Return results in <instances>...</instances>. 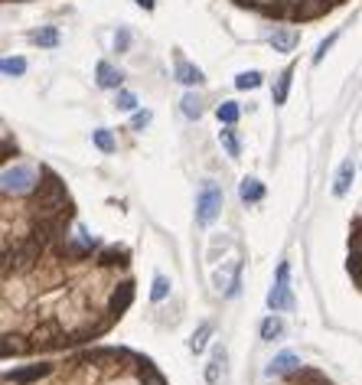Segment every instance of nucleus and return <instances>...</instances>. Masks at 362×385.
<instances>
[{
	"instance_id": "f257e3e1",
	"label": "nucleus",
	"mask_w": 362,
	"mask_h": 385,
	"mask_svg": "<svg viewBox=\"0 0 362 385\" xmlns=\"http://www.w3.org/2000/svg\"><path fill=\"white\" fill-rule=\"evenodd\" d=\"M43 174V170H39ZM72 199L46 170L30 196H3V356L101 336L134 300L127 249L69 236Z\"/></svg>"
},
{
	"instance_id": "f03ea898",
	"label": "nucleus",
	"mask_w": 362,
	"mask_h": 385,
	"mask_svg": "<svg viewBox=\"0 0 362 385\" xmlns=\"http://www.w3.org/2000/svg\"><path fill=\"white\" fill-rule=\"evenodd\" d=\"M3 385H167L163 375L127 349H92L65 362H36L3 373Z\"/></svg>"
},
{
	"instance_id": "7ed1b4c3",
	"label": "nucleus",
	"mask_w": 362,
	"mask_h": 385,
	"mask_svg": "<svg viewBox=\"0 0 362 385\" xmlns=\"http://www.w3.org/2000/svg\"><path fill=\"white\" fill-rule=\"evenodd\" d=\"M245 7H255L258 13L268 17H281V20H313L320 13L333 10L343 0H235Z\"/></svg>"
},
{
	"instance_id": "20e7f679",
	"label": "nucleus",
	"mask_w": 362,
	"mask_h": 385,
	"mask_svg": "<svg viewBox=\"0 0 362 385\" xmlns=\"http://www.w3.org/2000/svg\"><path fill=\"white\" fill-rule=\"evenodd\" d=\"M39 176L33 167H7L3 170V196H30L39 187Z\"/></svg>"
},
{
	"instance_id": "39448f33",
	"label": "nucleus",
	"mask_w": 362,
	"mask_h": 385,
	"mask_svg": "<svg viewBox=\"0 0 362 385\" xmlns=\"http://www.w3.org/2000/svg\"><path fill=\"white\" fill-rule=\"evenodd\" d=\"M222 187L219 183H213V180H206L200 189V199H196V219H200L202 225H213L215 219H219V212H222Z\"/></svg>"
},
{
	"instance_id": "423d86ee",
	"label": "nucleus",
	"mask_w": 362,
	"mask_h": 385,
	"mask_svg": "<svg viewBox=\"0 0 362 385\" xmlns=\"http://www.w3.org/2000/svg\"><path fill=\"white\" fill-rule=\"evenodd\" d=\"M268 307L271 311H290L294 307V298H290V264L288 261H281V268H277V281L271 287V294H268Z\"/></svg>"
},
{
	"instance_id": "0eeeda50",
	"label": "nucleus",
	"mask_w": 362,
	"mask_h": 385,
	"mask_svg": "<svg viewBox=\"0 0 362 385\" xmlns=\"http://www.w3.org/2000/svg\"><path fill=\"white\" fill-rule=\"evenodd\" d=\"M300 43V30L297 26H281L271 33V50L275 52H294Z\"/></svg>"
},
{
	"instance_id": "6e6552de",
	"label": "nucleus",
	"mask_w": 362,
	"mask_h": 385,
	"mask_svg": "<svg viewBox=\"0 0 362 385\" xmlns=\"http://www.w3.org/2000/svg\"><path fill=\"white\" fill-rule=\"evenodd\" d=\"M300 369V360L294 356V353H281V356H275L271 360V366H268V379H275V375H290Z\"/></svg>"
},
{
	"instance_id": "1a4fd4ad",
	"label": "nucleus",
	"mask_w": 362,
	"mask_h": 385,
	"mask_svg": "<svg viewBox=\"0 0 362 385\" xmlns=\"http://www.w3.org/2000/svg\"><path fill=\"white\" fill-rule=\"evenodd\" d=\"M281 385H333V382H330V379H323L317 369H297V373H290Z\"/></svg>"
},
{
	"instance_id": "9d476101",
	"label": "nucleus",
	"mask_w": 362,
	"mask_h": 385,
	"mask_svg": "<svg viewBox=\"0 0 362 385\" xmlns=\"http://www.w3.org/2000/svg\"><path fill=\"white\" fill-rule=\"evenodd\" d=\"M238 196H242V202H262L264 199V183L262 180H255V176H245V180H242V187H238Z\"/></svg>"
},
{
	"instance_id": "9b49d317",
	"label": "nucleus",
	"mask_w": 362,
	"mask_h": 385,
	"mask_svg": "<svg viewBox=\"0 0 362 385\" xmlns=\"http://www.w3.org/2000/svg\"><path fill=\"white\" fill-rule=\"evenodd\" d=\"M352 176H356V163L343 160V167H339V174H337V183H333V196H346L350 193Z\"/></svg>"
},
{
	"instance_id": "f8f14e48",
	"label": "nucleus",
	"mask_w": 362,
	"mask_h": 385,
	"mask_svg": "<svg viewBox=\"0 0 362 385\" xmlns=\"http://www.w3.org/2000/svg\"><path fill=\"white\" fill-rule=\"evenodd\" d=\"M176 82H183V85H200L202 69L200 65H193V63H187V59H176Z\"/></svg>"
},
{
	"instance_id": "ddd939ff",
	"label": "nucleus",
	"mask_w": 362,
	"mask_h": 385,
	"mask_svg": "<svg viewBox=\"0 0 362 385\" xmlns=\"http://www.w3.org/2000/svg\"><path fill=\"white\" fill-rule=\"evenodd\" d=\"M290 79H294V65H288L284 72L277 75V85H275V92H271V101H275V105H284V101H288Z\"/></svg>"
},
{
	"instance_id": "4468645a",
	"label": "nucleus",
	"mask_w": 362,
	"mask_h": 385,
	"mask_svg": "<svg viewBox=\"0 0 362 385\" xmlns=\"http://www.w3.org/2000/svg\"><path fill=\"white\" fill-rule=\"evenodd\" d=\"M121 79H125V75L118 72L111 63H98V85L101 88H118L121 85Z\"/></svg>"
},
{
	"instance_id": "2eb2a0df",
	"label": "nucleus",
	"mask_w": 362,
	"mask_h": 385,
	"mask_svg": "<svg viewBox=\"0 0 362 385\" xmlns=\"http://www.w3.org/2000/svg\"><path fill=\"white\" fill-rule=\"evenodd\" d=\"M209 336H213V323H200V330H196L193 340H189V349H193V353H202L206 343H209Z\"/></svg>"
},
{
	"instance_id": "dca6fc26",
	"label": "nucleus",
	"mask_w": 362,
	"mask_h": 385,
	"mask_svg": "<svg viewBox=\"0 0 362 385\" xmlns=\"http://www.w3.org/2000/svg\"><path fill=\"white\" fill-rule=\"evenodd\" d=\"M219 141H222V147H225V154L235 160L238 154H242V147H238V137H235V131L232 127H225V131H219Z\"/></svg>"
},
{
	"instance_id": "f3484780",
	"label": "nucleus",
	"mask_w": 362,
	"mask_h": 385,
	"mask_svg": "<svg viewBox=\"0 0 362 385\" xmlns=\"http://www.w3.org/2000/svg\"><path fill=\"white\" fill-rule=\"evenodd\" d=\"M238 114H242V108H238L235 101H222V105H219V121H222V125H235L238 121Z\"/></svg>"
},
{
	"instance_id": "a211bd4d",
	"label": "nucleus",
	"mask_w": 362,
	"mask_h": 385,
	"mask_svg": "<svg viewBox=\"0 0 362 385\" xmlns=\"http://www.w3.org/2000/svg\"><path fill=\"white\" fill-rule=\"evenodd\" d=\"M33 43H36V46H46V50H50V46H56V43H59V30H56V26H46V30L33 33Z\"/></svg>"
},
{
	"instance_id": "6ab92c4d",
	"label": "nucleus",
	"mask_w": 362,
	"mask_h": 385,
	"mask_svg": "<svg viewBox=\"0 0 362 385\" xmlns=\"http://www.w3.org/2000/svg\"><path fill=\"white\" fill-rule=\"evenodd\" d=\"M281 333H284V323L277 320V317H268L262 323V340H277Z\"/></svg>"
},
{
	"instance_id": "aec40b11",
	"label": "nucleus",
	"mask_w": 362,
	"mask_h": 385,
	"mask_svg": "<svg viewBox=\"0 0 362 385\" xmlns=\"http://www.w3.org/2000/svg\"><path fill=\"white\" fill-rule=\"evenodd\" d=\"M167 294H170V281H167L163 274H157V278H153V291H150V300H153V304H160Z\"/></svg>"
},
{
	"instance_id": "412c9836",
	"label": "nucleus",
	"mask_w": 362,
	"mask_h": 385,
	"mask_svg": "<svg viewBox=\"0 0 362 385\" xmlns=\"http://www.w3.org/2000/svg\"><path fill=\"white\" fill-rule=\"evenodd\" d=\"M222 362H225V353H222V349H215L213 362H209V369H206V382H209V385L219 382V366H222Z\"/></svg>"
},
{
	"instance_id": "4be33fe9",
	"label": "nucleus",
	"mask_w": 362,
	"mask_h": 385,
	"mask_svg": "<svg viewBox=\"0 0 362 385\" xmlns=\"http://www.w3.org/2000/svg\"><path fill=\"white\" fill-rule=\"evenodd\" d=\"M95 147L105 150V154H111V150L118 147V144H114V134H111V131H105V127H101V131H95Z\"/></svg>"
},
{
	"instance_id": "5701e85b",
	"label": "nucleus",
	"mask_w": 362,
	"mask_h": 385,
	"mask_svg": "<svg viewBox=\"0 0 362 385\" xmlns=\"http://www.w3.org/2000/svg\"><path fill=\"white\" fill-rule=\"evenodd\" d=\"M114 108H118V112H134V108H138V95H134V92H118Z\"/></svg>"
},
{
	"instance_id": "b1692460",
	"label": "nucleus",
	"mask_w": 362,
	"mask_h": 385,
	"mask_svg": "<svg viewBox=\"0 0 362 385\" xmlns=\"http://www.w3.org/2000/svg\"><path fill=\"white\" fill-rule=\"evenodd\" d=\"M262 85V72H242L235 79V88H242V92H245V88H258Z\"/></svg>"
},
{
	"instance_id": "393cba45",
	"label": "nucleus",
	"mask_w": 362,
	"mask_h": 385,
	"mask_svg": "<svg viewBox=\"0 0 362 385\" xmlns=\"http://www.w3.org/2000/svg\"><path fill=\"white\" fill-rule=\"evenodd\" d=\"M183 114H187V118H200V114H202V101L196 98V95H187V98H183Z\"/></svg>"
},
{
	"instance_id": "a878e982",
	"label": "nucleus",
	"mask_w": 362,
	"mask_h": 385,
	"mask_svg": "<svg viewBox=\"0 0 362 385\" xmlns=\"http://www.w3.org/2000/svg\"><path fill=\"white\" fill-rule=\"evenodd\" d=\"M26 72V63L17 56V59H3V75H23Z\"/></svg>"
},
{
	"instance_id": "bb28decb",
	"label": "nucleus",
	"mask_w": 362,
	"mask_h": 385,
	"mask_svg": "<svg viewBox=\"0 0 362 385\" xmlns=\"http://www.w3.org/2000/svg\"><path fill=\"white\" fill-rule=\"evenodd\" d=\"M147 125H150V112H134V118H131V127H134V131H144Z\"/></svg>"
},
{
	"instance_id": "cd10ccee",
	"label": "nucleus",
	"mask_w": 362,
	"mask_h": 385,
	"mask_svg": "<svg viewBox=\"0 0 362 385\" xmlns=\"http://www.w3.org/2000/svg\"><path fill=\"white\" fill-rule=\"evenodd\" d=\"M333 43H337V33H333V37H326L323 43H320V46H317V56H313V63H320V59H323V56H326V50H330V46H333Z\"/></svg>"
},
{
	"instance_id": "c85d7f7f",
	"label": "nucleus",
	"mask_w": 362,
	"mask_h": 385,
	"mask_svg": "<svg viewBox=\"0 0 362 385\" xmlns=\"http://www.w3.org/2000/svg\"><path fill=\"white\" fill-rule=\"evenodd\" d=\"M127 43H131V33H127V30H118V37H114V50L125 52V50H127Z\"/></svg>"
},
{
	"instance_id": "c756f323",
	"label": "nucleus",
	"mask_w": 362,
	"mask_h": 385,
	"mask_svg": "<svg viewBox=\"0 0 362 385\" xmlns=\"http://www.w3.org/2000/svg\"><path fill=\"white\" fill-rule=\"evenodd\" d=\"M140 7H144V10H153V0H138Z\"/></svg>"
}]
</instances>
